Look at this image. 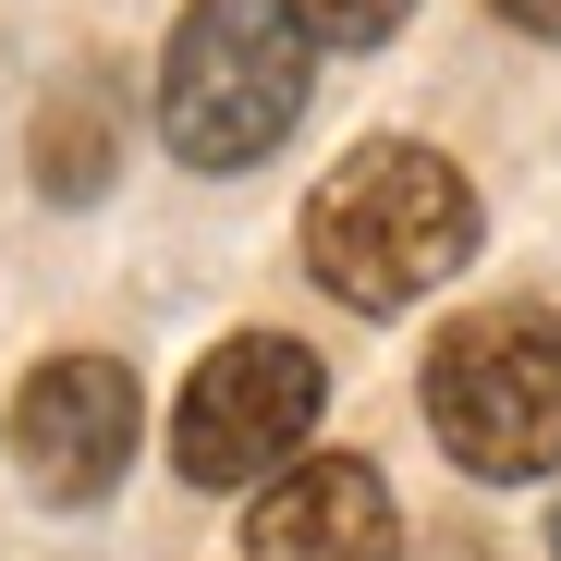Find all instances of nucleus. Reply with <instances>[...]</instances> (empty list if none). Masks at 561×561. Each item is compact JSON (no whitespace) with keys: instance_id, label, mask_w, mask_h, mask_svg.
Segmentation results:
<instances>
[{"instance_id":"nucleus-2","label":"nucleus","mask_w":561,"mask_h":561,"mask_svg":"<svg viewBox=\"0 0 561 561\" xmlns=\"http://www.w3.org/2000/svg\"><path fill=\"white\" fill-rule=\"evenodd\" d=\"M306 25L280 0H183L159 49V135L183 171H256L306 123Z\"/></svg>"},{"instance_id":"nucleus-5","label":"nucleus","mask_w":561,"mask_h":561,"mask_svg":"<svg viewBox=\"0 0 561 561\" xmlns=\"http://www.w3.org/2000/svg\"><path fill=\"white\" fill-rule=\"evenodd\" d=\"M147 439V403H135V366L111 354H49L37 379L13 391V463L37 501H99Z\"/></svg>"},{"instance_id":"nucleus-9","label":"nucleus","mask_w":561,"mask_h":561,"mask_svg":"<svg viewBox=\"0 0 561 561\" xmlns=\"http://www.w3.org/2000/svg\"><path fill=\"white\" fill-rule=\"evenodd\" d=\"M501 25H525V37H561V0H489Z\"/></svg>"},{"instance_id":"nucleus-1","label":"nucleus","mask_w":561,"mask_h":561,"mask_svg":"<svg viewBox=\"0 0 561 561\" xmlns=\"http://www.w3.org/2000/svg\"><path fill=\"white\" fill-rule=\"evenodd\" d=\"M463 256H477V183H463L439 147H415V135L354 147L318 183V208H306V268L330 280L342 306H366V318L415 306L427 280H451Z\"/></svg>"},{"instance_id":"nucleus-7","label":"nucleus","mask_w":561,"mask_h":561,"mask_svg":"<svg viewBox=\"0 0 561 561\" xmlns=\"http://www.w3.org/2000/svg\"><path fill=\"white\" fill-rule=\"evenodd\" d=\"M111 85H61V99L37 111V183H49V196L61 208H85V196H99V183H111Z\"/></svg>"},{"instance_id":"nucleus-6","label":"nucleus","mask_w":561,"mask_h":561,"mask_svg":"<svg viewBox=\"0 0 561 561\" xmlns=\"http://www.w3.org/2000/svg\"><path fill=\"white\" fill-rule=\"evenodd\" d=\"M391 549H403V513L379 489V463L354 451H306L244 513V561H391Z\"/></svg>"},{"instance_id":"nucleus-3","label":"nucleus","mask_w":561,"mask_h":561,"mask_svg":"<svg viewBox=\"0 0 561 561\" xmlns=\"http://www.w3.org/2000/svg\"><path fill=\"white\" fill-rule=\"evenodd\" d=\"M427 427L463 477H561V318L549 306H477L427 342Z\"/></svg>"},{"instance_id":"nucleus-10","label":"nucleus","mask_w":561,"mask_h":561,"mask_svg":"<svg viewBox=\"0 0 561 561\" xmlns=\"http://www.w3.org/2000/svg\"><path fill=\"white\" fill-rule=\"evenodd\" d=\"M549 561H561V513H549Z\"/></svg>"},{"instance_id":"nucleus-4","label":"nucleus","mask_w":561,"mask_h":561,"mask_svg":"<svg viewBox=\"0 0 561 561\" xmlns=\"http://www.w3.org/2000/svg\"><path fill=\"white\" fill-rule=\"evenodd\" d=\"M330 379L306 342L280 330H232L196 379L171 403V463L196 489H244V477H280V463H306V427H318Z\"/></svg>"},{"instance_id":"nucleus-8","label":"nucleus","mask_w":561,"mask_h":561,"mask_svg":"<svg viewBox=\"0 0 561 561\" xmlns=\"http://www.w3.org/2000/svg\"><path fill=\"white\" fill-rule=\"evenodd\" d=\"M280 13L306 25V49H379V37L415 13V0H280Z\"/></svg>"}]
</instances>
